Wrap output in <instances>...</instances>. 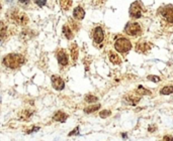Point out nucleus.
<instances>
[{"label": "nucleus", "instance_id": "nucleus-18", "mask_svg": "<svg viewBox=\"0 0 173 141\" xmlns=\"http://www.w3.org/2000/svg\"><path fill=\"white\" fill-rule=\"evenodd\" d=\"M60 5L63 10L67 11L71 8L72 6V0H60Z\"/></svg>", "mask_w": 173, "mask_h": 141}, {"label": "nucleus", "instance_id": "nucleus-3", "mask_svg": "<svg viewBox=\"0 0 173 141\" xmlns=\"http://www.w3.org/2000/svg\"><path fill=\"white\" fill-rule=\"evenodd\" d=\"M115 48L119 52H128L132 48V43L128 38H119L115 43Z\"/></svg>", "mask_w": 173, "mask_h": 141}, {"label": "nucleus", "instance_id": "nucleus-21", "mask_svg": "<svg viewBox=\"0 0 173 141\" xmlns=\"http://www.w3.org/2000/svg\"><path fill=\"white\" fill-rule=\"evenodd\" d=\"M136 93L139 94V95H151V91H149V90H146L144 87H142V86H139L137 89V91H136Z\"/></svg>", "mask_w": 173, "mask_h": 141}, {"label": "nucleus", "instance_id": "nucleus-9", "mask_svg": "<svg viewBox=\"0 0 173 141\" xmlns=\"http://www.w3.org/2000/svg\"><path fill=\"white\" fill-rule=\"evenodd\" d=\"M57 59L61 66L68 65V56L64 50H59V52H57Z\"/></svg>", "mask_w": 173, "mask_h": 141}, {"label": "nucleus", "instance_id": "nucleus-5", "mask_svg": "<svg viewBox=\"0 0 173 141\" xmlns=\"http://www.w3.org/2000/svg\"><path fill=\"white\" fill-rule=\"evenodd\" d=\"M124 31H126L127 34L129 35H138L141 34L142 29H141V26L139 25V23L137 22H129L127 24L126 28H124Z\"/></svg>", "mask_w": 173, "mask_h": 141}, {"label": "nucleus", "instance_id": "nucleus-24", "mask_svg": "<svg viewBox=\"0 0 173 141\" xmlns=\"http://www.w3.org/2000/svg\"><path fill=\"white\" fill-rule=\"evenodd\" d=\"M110 114H111V112L109 111V110H102V111L99 113V116L101 118H106V117H108Z\"/></svg>", "mask_w": 173, "mask_h": 141}, {"label": "nucleus", "instance_id": "nucleus-6", "mask_svg": "<svg viewBox=\"0 0 173 141\" xmlns=\"http://www.w3.org/2000/svg\"><path fill=\"white\" fill-rule=\"evenodd\" d=\"M130 16L132 18H140L142 16V7L139 4V2H134L130 7Z\"/></svg>", "mask_w": 173, "mask_h": 141}, {"label": "nucleus", "instance_id": "nucleus-11", "mask_svg": "<svg viewBox=\"0 0 173 141\" xmlns=\"http://www.w3.org/2000/svg\"><path fill=\"white\" fill-rule=\"evenodd\" d=\"M73 16L75 17L77 20H82L85 16L84 9H83L82 7H80V6H77L73 11Z\"/></svg>", "mask_w": 173, "mask_h": 141}, {"label": "nucleus", "instance_id": "nucleus-2", "mask_svg": "<svg viewBox=\"0 0 173 141\" xmlns=\"http://www.w3.org/2000/svg\"><path fill=\"white\" fill-rule=\"evenodd\" d=\"M7 16L9 17V19L12 22L18 24V25L25 26L28 23V17L23 11L17 9V8H13V9L9 10V12H7Z\"/></svg>", "mask_w": 173, "mask_h": 141}, {"label": "nucleus", "instance_id": "nucleus-25", "mask_svg": "<svg viewBox=\"0 0 173 141\" xmlns=\"http://www.w3.org/2000/svg\"><path fill=\"white\" fill-rule=\"evenodd\" d=\"M32 113H34L32 111H30V110H25V111H23V116H21V117H23V119H28V118L30 117V116L32 115Z\"/></svg>", "mask_w": 173, "mask_h": 141}, {"label": "nucleus", "instance_id": "nucleus-19", "mask_svg": "<svg viewBox=\"0 0 173 141\" xmlns=\"http://www.w3.org/2000/svg\"><path fill=\"white\" fill-rule=\"evenodd\" d=\"M172 93H173V86H165L160 91V94L161 95H170Z\"/></svg>", "mask_w": 173, "mask_h": 141}, {"label": "nucleus", "instance_id": "nucleus-22", "mask_svg": "<svg viewBox=\"0 0 173 141\" xmlns=\"http://www.w3.org/2000/svg\"><path fill=\"white\" fill-rule=\"evenodd\" d=\"M98 101V98L96 96H93V95H87L86 97H85V102L87 103H95Z\"/></svg>", "mask_w": 173, "mask_h": 141}, {"label": "nucleus", "instance_id": "nucleus-27", "mask_svg": "<svg viewBox=\"0 0 173 141\" xmlns=\"http://www.w3.org/2000/svg\"><path fill=\"white\" fill-rule=\"evenodd\" d=\"M79 134V127H76L75 129L73 130V131H71L69 133V136H72V135H78Z\"/></svg>", "mask_w": 173, "mask_h": 141}, {"label": "nucleus", "instance_id": "nucleus-31", "mask_svg": "<svg viewBox=\"0 0 173 141\" xmlns=\"http://www.w3.org/2000/svg\"><path fill=\"white\" fill-rule=\"evenodd\" d=\"M155 129H156V128H155V127H151V128H150V127H149V131H151V132L155 131Z\"/></svg>", "mask_w": 173, "mask_h": 141}, {"label": "nucleus", "instance_id": "nucleus-20", "mask_svg": "<svg viewBox=\"0 0 173 141\" xmlns=\"http://www.w3.org/2000/svg\"><path fill=\"white\" fill-rule=\"evenodd\" d=\"M99 108H100L99 104H96V105H93V106H89V107L85 108L84 112H85V113H93V112H95L96 110H98Z\"/></svg>", "mask_w": 173, "mask_h": 141}, {"label": "nucleus", "instance_id": "nucleus-29", "mask_svg": "<svg viewBox=\"0 0 173 141\" xmlns=\"http://www.w3.org/2000/svg\"><path fill=\"white\" fill-rule=\"evenodd\" d=\"M20 3H23V4H27L28 2H30V0H18Z\"/></svg>", "mask_w": 173, "mask_h": 141}, {"label": "nucleus", "instance_id": "nucleus-4", "mask_svg": "<svg viewBox=\"0 0 173 141\" xmlns=\"http://www.w3.org/2000/svg\"><path fill=\"white\" fill-rule=\"evenodd\" d=\"M160 14L162 15V17H163L167 22L173 23V6L172 5H167V6L161 7V9H160Z\"/></svg>", "mask_w": 173, "mask_h": 141}, {"label": "nucleus", "instance_id": "nucleus-7", "mask_svg": "<svg viewBox=\"0 0 173 141\" xmlns=\"http://www.w3.org/2000/svg\"><path fill=\"white\" fill-rule=\"evenodd\" d=\"M51 80H52V85H53L54 89L57 90V91H62L65 88V82L63 81V79L61 78L60 76L54 75V76H52Z\"/></svg>", "mask_w": 173, "mask_h": 141}, {"label": "nucleus", "instance_id": "nucleus-30", "mask_svg": "<svg viewBox=\"0 0 173 141\" xmlns=\"http://www.w3.org/2000/svg\"><path fill=\"white\" fill-rule=\"evenodd\" d=\"M163 140H173V137H170V136H165L163 138Z\"/></svg>", "mask_w": 173, "mask_h": 141}, {"label": "nucleus", "instance_id": "nucleus-28", "mask_svg": "<svg viewBox=\"0 0 173 141\" xmlns=\"http://www.w3.org/2000/svg\"><path fill=\"white\" fill-rule=\"evenodd\" d=\"M34 2H36L37 4H38L39 6H44L46 4V2H47V0H34Z\"/></svg>", "mask_w": 173, "mask_h": 141}, {"label": "nucleus", "instance_id": "nucleus-17", "mask_svg": "<svg viewBox=\"0 0 173 141\" xmlns=\"http://www.w3.org/2000/svg\"><path fill=\"white\" fill-rule=\"evenodd\" d=\"M63 34H64L65 37H66L67 39L73 38V31H72V29L68 25L63 26Z\"/></svg>", "mask_w": 173, "mask_h": 141}, {"label": "nucleus", "instance_id": "nucleus-8", "mask_svg": "<svg viewBox=\"0 0 173 141\" xmlns=\"http://www.w3.org/2000/svg\"><path fill=\"white\" fill-rule=\"evenodd\" d=\"M104 39V32H103V29H102L100 26H97V27L94 29V32H93V40L95 43H97V45H99V43H101L102 41H103Z\"/></svg>", "mask_w": 173, "mask_h": 141}, {"label": "nucleus", "instance_id": "nucleus-13", "mask_svg": "<svg viewBox=\"0 0 173 141\" xmlns=\"http://www.w3.org/2000/svg\"><path fill=\"white\" fill-rule=\"evenodd\" d=\"M140 99H141V97L137 96V93H136V94H129L128 96H127L126 100H127V102H129V104L136 105L140 101Z\"/></svg>", "mask_w": 173, "mask_h": 141}, {"label": "nucleus", "instance_id": "nucleus-12", "mask_svg": "<svg viewBox=\"0 0 173 141\" xmlns=\"http://www.w3.org/2000/svg\"><path fill=\"white\" fill-rule=\"evenodd\" d=\"M67 118H68V115L62 111H58L53 117L55 121H59V122H61V123H64L65 121L67 120Z\"/></svg>", "mask_w": 173, "mask_h": 141}, {"label": "nucleus", "instance_id": "nucleus-1", "mask_svg": "<svg viewBox=\"0 0 173 141\" xmlns=\"http://www.w3.org/2000/svg\"><path fill=\"white\" fill-rule=\"evenodd\" d=\"M25 63V58L20 54H10L3 59V64L7 68L15 70Z\"/></svg>", "mask_w": 173, "mask_h": 141}, {"label": "nucleus", "instance_id": "nucleus-14", "mask_svg": "<svg viewBox=\"0 0 173 141\" xmlns=\"http://www.w3.org/2000/svg\"><path fill=\"white\" fill-rule=\"evenodd\" d=\"M7 36V25L4 21H0V40Z\"/></svg>", "mask_w": 173, "mask_h": 141}, {"label": "nucleus", "instance_id": "nucleus-23", "mask_svg": "<svg viewBox=\"0 0 173 141\" xmlns=\"http://www.w3.org/2000/svg\"><path fill=\"white\" fill-rule=\"evenodd\" d=\"M21 38H23V36H25V38H30V37H32V31L30 30H28V29H25L23 31V34H21Z\"/></svg>", "mask_w": 173, "mask_h": 141}, {"label": "nucleus", "instance_id": "nucleus-26", "mask_svg": "<svg viewBox=\"0 0 173 141\" xmlns=\"http://www.w3.org/2000/svg\"><path fill=\"white\" fill-rule=\"evenodd\" d=\"M148 80L152 81V82H154V83H158L161 81V79H160L158 76H148Z\"/></svg>", "mask_w": 173, "mask_h": 141}, {"label": "nucleus", "instance_id": "nucleus-32", "mask_svg": "<svg viewBox=\"0 0 173 141\" xmlns=\"http://www.w3.org/2000/svg\"><path fill=\"white\" fill-rule=\"evenodd\" d=\"M1 9H2V6H1V3H0V11H1Z\"/></svg>", "mask_w": 173, "mask_h": 141}, {"label": "nucleus", "instance_id": "nucleus-15", "mask_svg": "<svg viewBox=\"0 0 173 141\" xmlns=\"http://www.w3.org/2000/svg\"><path fill=\"white\" fill-rule=\"evenodd\" d=\"M70 50H71V58L74 61H77L78 59V45L76 43H72L70 47Z\"/></svg>", "mask_w": 173, "mask_h": 141}, {"label": "nucleus", "instance_id": "nucleus-16", "mask_svg": "<svg viewBox=\"0 0 173 141\" xmlns=\"http://www.w3.org/2000/svg\"><path fill=\"white\" fill-rule=\"evenodd\" d=\"M108 57H109V61L113 64H115V65L120 64V57L117 56V54H115V52H109Z\"/></svg>", "mask_w": 173, "mask_h": 141}, {"label": "nucleus", "instance_id": "nucleus-10", "mask_svg": "<svg viewBox=\"0 0 173 141\" xmlns=\"http://www.w3.org/2000/svg\"><path fill=\"white\" fill-rule=\"evenodd\" d=\"M149 50H150V45L145 43V41H141V43H137V45H136V50L138 52H141V54L147 52Z\"/></svg>", "mask_w": 173, "mask_h": 141}]
</instances>
